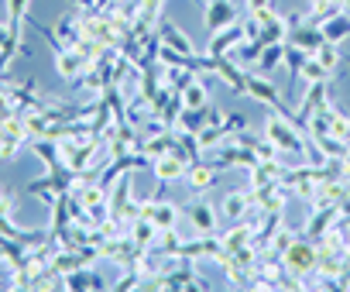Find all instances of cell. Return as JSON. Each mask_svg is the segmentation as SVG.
<instances>
[{
    "label": "cell",
    "mask_w": 350,
    "mask_h": 292,
    "mask_svg": "<svg viewBox=\"0 0 350 292\" xmlns=\"http://www.w3.org/2000/svg\"><path fill=\"white\" fill-rule=\"evenodd\" d=\"M288 42H292V45H299L306 55H312L326 38H323V31H319V28H302V25H295V28L288 31Z\"/></svg>",
    "instance_id": "8"
},
{
    "label": "cell",
    "mask_w": 350,
    "mask_h": 292,
    "mask_svg": "<svg viewBox=\"0 0 350 292\" xmlns=\"http://www.w3.org/2000/svg\"><path fill=\"white\" fill-rule=\"evenodd\" d=\"M302 62H306V52L292 42H285V66H288V76H292V96H295V86H299V76H302Z\"/></svg>",
    "instance_id": "13"
},
{
    "label": "cell",
    "mask_w": 350,
    "mask_h": 292,
    "mask_svg": "<svg viewBox=\"0 0 350 292\" xmlns=\"http://www.w3.org/2000/svg\"><path fill=\"white\" fill-rule=\"evenodd\" d=\"M189 220H193V227L200 234H217V213H213L210 203H193L189 207Z\"/></svg>",
    "instance_id": "11"
},
{
    "label": "cell",
    "mask_w": 350,
    "mask_h": 292,
    "mask_svg": "<svg viewBox=\"0 0 350 292\" xmlns=\"http://www.w3.org/2000/svg\"><path fill=\"white\" fill-rule=\"evenodd\" d=\"M210 59H213V55H210ZM213 72L230 86L234 96H247V72H244V66H234L227 55H217V59H213Z\"/></svg>",
    "instance_id": "3"
},
{
    "label": "cell",
    "mask_w": 350,
    "mask_h": 292,
    "mask_svg": "<svg viewBox=\"0 0 350 292\" xmlns=\"http://www.w3.org/2000/svg\"><path fill=\"white\" fill-rule=\"evenodd\" d=\"M76 4H86V8H90V4H93V0H76Z\"/></svg>",
    "instance_id": "23"
},
{
    "label": "cell",
    "mask_w": 350,
    "mask_h": 292,
    "mask_svg": "<svg viewBox=\"0 0 350 292\" xmlns=\"http://www.w3.org/2000/svg\"><path fill=\"white\" fill-rule=\"evenodd\" d=\"M343 62H347V66H350V55H343Z\"/></svg>",
    "instance_id": "24"
},
{
    "label": "cell",
    "mask_w": 350,
    "mask_h": 292,
    "mask_svg": "<svg viewBox=\"0 0 350 292\" xmlns=\"http://www.w3.org/2000/svg\"><path fill=\"white\" fill-rule=\"evenodd\" d=\"M158 38H161V45H168V49H175V52H183V55H196V49H193V42L175 28L172 21H165V18H158V31H154Z\"/></svg>",
    "instance_id": "6"
},
{
    "label": "cell",
    "mask_w": 350,
    "mask_h": 292,
    "mask_svg": "<svg viewBox=\"0 0 350 292\" xmlns=\"http://www.w3.org/2000/svg\"><path fill=\"white\" fill-rule=\"evenodd\" d=\"M247 96H254V100H261V103H268V107H275L278 114H285L288 120L295 117L285 103H282V96H278V90L265 79V76H247Z\"/></svg>",
    "instance_id": "4"
},
{
    "label": "cell",
    "mask_w": 350,
    "mask_h": 292,
    "mask_svg": "<svg viewBox=\"0 0 350 292\" xmlns=\"http://www.w3.org/2000/svg\"><path fill=\"white\" fill-rule=\"evenodd\" d=\"M261 52H265V42H261V35H254L251 42H244V45H237V55H241V62H251V59H261Z\"/></svg>",
    "instance_id": "18"
},
{
    "label": "cell",
    "mask_w": 350,
    "mask_h": 292,
    "mask_svg": "<svg viewBox=\"0 0 350 292\" xmlns=\"http://www.w3.org/2000/svg\"><path fill=\"white\" fill-rule=\"evenodd\" d=\"M282 62H285V42H271V45H265V52H261V59H258V69L268 76V72H275Z\"/></svg>",
    "instance_id": "12"
},
{
    "label": "cell",
    "mask_w": 350,
    "mask_h": 292,
    "mask_svg": "<svg viewBox=\"0 0 350 292\" xmlns=\"http://www.w3.org/2000/svg\"><path fill=\"white\" fill-rule=\"evenodd\" d=\"M254 193H251V186L247 189H237V193H230L227 200H224V217L227 220H241V217H247L254 207Z\"/></svg>",
    "instance_id": "7"
},
{
    "label": "cell",
    "mask_w": 350,
    "mask_h": 292,
    "mask_svg": "<svg viewBox=\"0 0 350 292\" xmlns=\"http://www.w3.org/2000/svg\"><path fill=\"white\" fill-rule=\"evenodd\" d=\"M11 38H14V28H4V25H0V49H4Z\"/></svg>",
    "instance_id": "22"
},
{
    "label": "cell",
    "mask_w": 350,
    "mask_h": 292,
    "mask_svg": "<svg viewBox=\"0 0 350 292\" xmlns=\"http://www.w3.org/2000/svg\"><path fill=\"white\" fill-rule=\"evenodd\" d=\"M25 8H28V0H8V11H11V25H21V21H25Z\"/></svg>",
    "instance_id": "21"
},
{
    "label": "cell",
    "mask_w": 350,
    "mask_h": 292,
    "mask_svg": "<svg viewBox=\"0 0 350 292\" xmlns=\"http://www.w3.org/2000/svg\"><path fill=\"white\" fill-rule=\"evenodd\" d=\"M302 76H306V83H323V79H329L333 72H329L316 55H306V62H302Z\"/></svg>",
    "instance_id": "15"
},
{
    "label": "cell",
    "mask_w": 350,
    "mask_h": 292,
    "mask_svg": "<svg viewBox=\"0 0 350 292\" xmlns=\"http://www.w3.org/2000/svg\"><path fill=\"white\" fill-rule=\"evenodd\" d=\"M319 31H323V38L326 42H343L347 35H350V14L347 11H340V14H333V18H326L323 25H319Z\"/></svg>",
    "instance_id": "10"
},
{
    "label": "cell",
    "mask_w": 350,
    "mask_h": 292,
    "mask_svg": "<svg viewBox=\"0 0 350 292\" xmlns=\"http://www.w3.org/2000/svg\"><path fill=\"white\" fill-rule=\"evenodd\" d=\"M234 21H241V11L234 8V0H206V31L210 35L230 28Z\"/></svg>",
    "instance_id": "2"
},
{
    "label": "cell",
    "mask_w": 350,
    "mask_h": 292,
    "mask_svg": "<svg viewBox=\"0 0 350 292\" xmlns=\"http://www.w3.org/2000/svg\"><path fill=\"white\" fill-rule=\"evenodd\" d=\"M247 31H244V21H234L230 28H224V31H217L213 38H210V45H206V55H227L230 49H237L241 45V38H244Z\"/></svg>",
    "instance_id": "5"
},
{
    "label": "cell",
    "mask_w": 350,
    "mask_h": 292,
    "mask_svg": "<svg viewBox=\"0 0 350 292\" xmlns=\"http://www.w3.org/2000/svg\"><path fill=\"white\" fill-rule=\"evenodd\" d=\"M66 289H103V278L96 271H69Z\"/></svg>",
    "instance_id": "14"
},
{
    "label": "cell",
    "mask_w": 350,
    "mask_h": 292,
    "mask_svg": "<svg viewBox=\"0 0 350 292\" xmlns=\"http://www.w3.org/2000/svg\"><path fill=\"white\" fill-rule=\"evenodd\" d=\"M217 165H203V162H193L189 165V172H186V183H189V189H196V193H203V189H210L213 183H217Z\"/></svg>",
    "instance_id": "9"
},
{
    "label": "cell",
    "mask_w": 350,
    "mask_h": 292,
    "mask_svg": "<svg viewBox=\"0 0 350 292\" xmlns=\"http://www.w3.org/2000/svg\"><path fill=\"white\" fill-rule=\"evenodd\" d=\"M282 258H285L288 275L302 282V278L316 268V244H312V241H306V237H295V241L285 248V254H282Z\"/></svg>",
    "instance_id": "1"
},
{
    "label": "cell",
    "mask_w": 350,
    "mask_h": 292,
    "mask_svg": "<svg viewBox=\"0 0 350 292\" xmlns=\"http://www.w3.org/2000/svg\"><path fill=\"white\" fill-rule=\"evenodd\" d=\"M224 131H227V134H237V131H247V117H244V114H230V117L224 120Z\"/></svg>",
    "instance_id": "20"
},
{
    "label": "cell",
    "mask_w": 350,
    "mask_h": 292,
    "mask_svg": "<svg viewBox=\"0 0 350 292\" xmlns=\"http://www.w3.org/2000/svg\"><path fill=\"white\" fill-rule=\"evenodd\" d=\"M312 55H316V59H319V62H323V66H326L329 72H333V69H336V62L343 59V55L336 52V45H333V42H323V45H319V49H316Z\"/></svg>",
    "instance_id": "17"
},
{
    "label": "cell",
    "mask_w": 350,
    "mask_h": 292,
    "mask_svg": "<svg viewBox=\"0 0 350 292\" xmlns=\"http://www.w3.org/2000/svg\"><path fill=\"white\" fill-rule=\"evenodd\" d=\"M35 155H38V159H42V162L49 165V172H52V169H59V155H55V144H49V141H38V144H35Z\"/></svg>",
    "instance_id": "19"
},
{
    "label": "cell",
    "mask_w": 350,
    "mask_h": 292,
    "mask_svg": "<svg viewBox=\"0 0 350 292\" xmlns=\"http://www.w3.org/2000/svg\"><path fill=\"white\" fill-rule=\"evenodd\" d=\"M183 103H186V107H196V110L206 107V86H203L200 79H193V83L183 90Z\"/></svg>",
    "instance_id": "16"
}]
</instances>
